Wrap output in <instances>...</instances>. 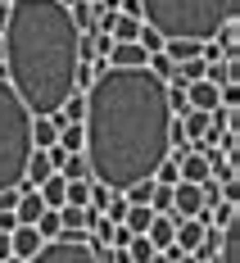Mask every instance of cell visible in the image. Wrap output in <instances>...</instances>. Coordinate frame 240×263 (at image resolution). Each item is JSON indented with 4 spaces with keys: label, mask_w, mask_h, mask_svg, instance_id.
<instances>
[{
    "label": "cell",
    "mask_w": 240,
    "mask_h": 263,
    "mask_svg": "<svg viewBox=\"0 0 240 263\" xmlns=\"http://www.w3.org/2000/svg\"><path fill=\"white\" fill-rule=\"evenodd\" d=\"M240 0H141V23H150L163 41L186 36V41H209L217 27L236 23Z\"/></svg>",
    "instance_id": "cell-3"
},
{
    "label": "cell",
    "mask_w": 240,
    "mask_h": 263,
    "mask_svg": "<svg viewBox=\"0 0 240 263\" xmlns=\"http://www.w3.org/2000/svg\"><path fill=\"white\" fill-rule=\"evenodd\" d=\"M150 263H172V254H168V250H159V254H154Z\"/></svg>",
    "instance_id": "cell-28"
},
{
    "label": "cell",
    "mask_w": 240,
    "mask_h": 263,
    "mask_svg": "<svg viewBox=\"0 0 240 263\" xmlns=\"http://www.w3.org/2000/svg\"><path fill=\"white\" fill-rule=\"evenodd\" d=\"M154 254H159V250H154L145 236H132V240H127V259H132V263H150Z\"/></svg>",
    "instance_id": "cell-21"
},
{
    "label": "cell",
    "mask_w": 240,
    "mask_h": 263,
    "mask_svg": "<svg viewBox=\"0 0 240 263\" xmlns=\"http://www.w3.org/2000/svg\"><path fill=\"white\" fill-rule=\"evenodd\" d=\"M86 195H91V177H77V182H68L64 204H77V209H86Z\"/></svg>",
    "instance_id": "cell-22"
},
{
    "label": "cell",
    "mask_w": 240,
    "mask_h": 263,
    "mask_svg": "<svg viewBox=\"0 0 240 263\" xmlns=\"http://www.w3.org/2000/svg\"><path fill=\"white\" fill-rule=\"evenodd\" d=\"M0 5H14V0H0Z\"/></svg>",
    "instance_id": "cell-30"
},
{
    "label": "cell",
    "mask_w": 240,
    "mask_h": 263,
    "mask_svg": "<svg viewBox=\"0 0 240 263\" xmlns=\"http://www.w3.org/2000/svg\"><path fill=\"white\" fill-rule=\"evenodd\" d=\"M199 240H204V222H199V218H177V227H172V245H177L182 254H195Z\"/></svg>",
    "instance_id": "cell-8"
},
{
    "label": "cell",
    "mask_w": 240,
    "mask_h": 263,
    "mask_svg": "<svg viewBox=\"0 0 240 263\" xmlns=\"http://www.w3.org/2000/svg\"><path fill=\"white\" fill-rule=\"evenodd\" d=\"M54 173H59V177H64V182H77V177H91V173H86V155H68L64 159V163H59V168H54Z\"/></svg>",
    "instance_id": "cell-17"
},
{
    "label": "cell",
    "mask_w": 240,
    "mask_h": 263,
    "mask_svg": "<svg viewBox=\"0 0 240 263\" xmlns=\"http://www.w3.org/2000/svg\"><path fill=\"white\" fill-rule=\"evenodd\" d=\"M77 23L64 0H14L9 18L0 27V64L5 82L18 91V100L32 109V118H46L73 96L77 73Z\"/></svg>",
    "instance_id": "cell-2"
},
{
    "label": "cell",
    "mask_w": 240,
    "mask_h": 263,
    "mask_svg": "<svg viewBox=\"0 0 240 263\" xmlns=\"http://www.w3.org/2000/svg\"><path fill=\"white\" fill-rule=\"evenodd\" d=\"M199 195H204V209H213L217 200H222V186H217L213 177H209V182H199Z\"/></svg>",
    "instance_id": "cell-26"
},
{
    "label": "cell",
    "mask_w": 240,
    "mask_h": 263,
    "mask_svg": "<svg viewBox=\"0 0 240 263\" xmlns=\"http://www.w3.org/2000/svg\"><path fill=\"white\" fill-rule=\"evenodd\" d=\"M41 245H46V240L36 236V227H27V222H18V227L9 232V254H14V259H23V263L32 259Z\"/></svg>",
    "instance_id": "cell-7"
},
{
    "label": "cell",
    "mask_w": 240,
    "mask_h": 263,
    "mask_svg": "<svg viewBox=\"0 0 240 263\" xmlns=\"http://www.w3.org/2000/svg\"><path fill=\"white\" fill-rule=\"evenodd\" d=\"M32 227H36V236H41V240H54L59 232H64V222H59V209H46L36 222H32Z\"/></svg>",
    "instance_id": "cell-19"
},
{
    "label": "cell",
    "mask_w": 240,
    "mask_h": 263,
    "mask_svg": "<svg viewBox=\"0 0 240 263\" xmlns=\"http://www.w3.org/2000/svg\"><path fill=\"white\" fill-rule=\"evenodd\" d=\"M27 159H32V109L5 82L0 64V191H23Z\"/></svg>",
    "instance_id": "cell-4"
},
{
    "label": "cell",
    "mask_w": 240,
    "mask_h": 263,
    "mask_svg": "<svg viewBox=\"0 0 240 263\" xmlns=\"http://www.w3.org/2000/svg\"><path fill=\"white\" fill-rule=\"evenodd\" d=\"M54 141H59V127L50 118H32V150H50Z\"/></svg>",
    "instance_id": "cell-14"
},
{
    "label": "cell",
    "mask_w": 240,
    "mask_h": 263,
    "mask_svg": "<svg viewBox=\"0 0 240 263\" xmlns=\"http://www.w3.org/2000/svg\"><path fill=\"white\" fill-rule=\"evenodd\" d=\"M154 182H163V186H177V159H163L159 168H154Z\"/></svg>",
    "instance_id": "cell-25"
},
{
    "label": "cell",
    "mask_w": 240,
    "mask_h": 263,
    "mask_svg": "<svg viewBox=\"0 0 240 263\" xmlns=\"http://www.w3.org/2000/svg\"><path fill=\"white\" fill-rule=\"evenodd\" d=\"M136 32H141V18H123V14L113 18V27H109L113 41H136Z\"/></svg>",
    "instance_id": "cell-20"
},
{
    "label": "cell",
    "mask_w": 240,
    "mask_h": 263,
    "mask_svg": "<svg viewBox=\"0 0 240 263\" xmlns=\"http://www.w3.org/2000/svg\"><path fill=\"white\" fill-rule=\"evenodd\" d=\"M59 150H68V155H77L82 145H86V136H82V123H68V127H59V141H54Z\"/></svg>",
    "instance_id": "cell-18"
},
{
    "label": "cell",
    "mask_w": 240,
    "mask_h": 263,
    "mask_svg": "<svg viewBox=\"0 0 240 263\" xmlns=\"http://www.w3.org/2000/svg\"><path fill=\"white\" fill-rule=\"evenodd\" d=\"M172 227H177V218H172V213H154V218H150V227H145V240H150L154 250H168V245H172Z\"/></svg>",
    "instance_id": "cell-10"
},
{
    "label": "cell",
    "mask_w": 240,
    "mask_h": 263,
    "mask_svg": "<svg viewBox=\"0 0 240 263\" xmlns=\"http://www.w3.org/2000/svg\"><path fill=\"white\" fill-rule=\"evenodd\" d=\"M186 105H190V109H204V114H213V109H217V86H213L209 78L190 82V86H186Z\"/></svg>",
    "instance_id": "cell-9"
},
{
    "label": "cell",
    "mask_w": 240,
    "mask_h": 263,
    "mask_svg": "<svg viewBox=\"0 0 240 263\" xmlns=\"http://www.w3.org/2000/svg\"><path fill=\"white\" fill-rule=\"evenodd\" d=\"M86 118H82V155L91 182H105L109 191H127L132 182L154 177L168 159V82L150 68H100V78L86 91Z\"/></svg>",
    "instance_id": "cell-1"
},
{
    "label": "cell",
    "mask_w": 240,
    "mask_h": 263,
    "mask_svg": "<svg viewBox=\"0 0 240 263\" xmlns=\"http://www.w3.org/2000/svg\"><path fill=\"white\" fill-rule=\"evenodd\" d=\"M109 195H113V191H109L105 182H91V195H86V209L105 213V204H109Z\"/></svg>",
    "instance_id": "cell-24"
},
{
    "label": "cell",
    "mask_w": 240,
    "mask_h": 263,
    "mask_svg": "<svg viewBox=\"0 0 240 263\" xmlns=\"http://www.w3.org/2000/svg\"><path fill=\"white\" fill-rule=\"evenodd\" d=\"M68 14H73L77 32H91V27H95V5H91V0H68Z\"/></svg>",
    "instance_id": "cell-16"
},
{
    "label": "cell",
    "mask_w": 240,
    "mask_h": 263,
    "mask_svg": "<svg viewBox=\"0 0 240 263\" xmlns=\"http://www.w3.org/2000/svg\"><path fill=\"white\" fill-rule=\"evenodd\" d=\"M0 263H23V259H14V254H9V259H0Z\"/></svg>",
    "instance_id": "cell-29"
},
{
    "label": "cell",
    "mask_w": 240,
    "mask_h": 263,
    "mask_svg": "<svg viewBox=\"0 0 240 263\" xmlns=\"http://www.w3.org/2000/svg\"><path fill=\"white\" fill-rule=\"evenodd\" d=\"M213 263H240V218L222 227V245H217Z\"/></svg>",
    "instance_id": "cell-11"
},
{
    "label": "cell",
    "mask_w": 240,
    "mask_h": 263,
    "mask_svg": "<svg viewBox=\"0 0 240 263\" xmlns=\"http://www.w3.org/2000/svg\"><path fill=\"white\" fill-rule=\"evenodd\" d=\"M36 195H41V204H46V209H64V195H68V182H64L59 173H50L46 182L36 186Z\"/></svg>",
    "instance_id": "cell-12"
},
{
    "label": "cell",
    "mask_w": 240,
    "mask_h": 263,
    "mask_svg": "<svg viewBox=\"0 0 240 263\" xmlns=\"http://www.w3.org/2000/svg\"><path fill=\"white\" fill-rule=\"evenodd\" d=\"M204 213V195L195 182H177L172 186V218H199Z\"/></svg>",
    "instance_id": "cell-6"
},
{
    "label": "cell",
    "mask_w": 240,
    "mask_h": 263,
    "mask_svg": "<svg viewBox=\"0 0 240 263\" xmlns=\"http://www.w3.org/2000/svg\"><path fill=\"white\" fill-rule=\"evenodd\" d=\"M150 218H154V209H150V204H127V218H123V227H127L132 236H145Z\"/></svg>",
    "instance_id": "cell-15"
},
{
    "label": "cell",
    "mask_w": 240,
    "mask_h": 263,
    "mask_svg": "<svg viewBox=\"0 0 240 263\" xmlns=\"http://www.w3.org/2000/svg\"><path fill=\"white\" fill-rule=\"evenodd\" d=\"M150 209L154 213H172V186L154 182V191H150Z\"/></svg>",
    "instance_id": "cell-23"
},
{
    "label": "cell",
    "mask_w": 240,
    "mask_h": 263,
    "mask_svg": "<svg viewBox=\"0 0 240 263\" xmlns=\"http://www.w3.org/2000/svg\"><path fill=\"white\" fill-rule=\"evenodd\" d=\"M41 213H46V204H41V195H36V191H18V204H14V218L32 227V222H36Z\"/></svg>",
    "instance_id": "cell-13"
},
{
    "label": "cell",
    "mask_w": 240,
    "mask_h": 263,
    "mask_svg": "<svg viewBox=\"0 0 240 263\" xmlns=\"http://www.w3.org/2000/svg\"><path fill=\"white\" fill-rule=\"evenodd\" d=\"M172 263H199V259H195V254H182V250H177V254H172Z\"/></svg>",
    "instance_id": "cell-27"
},
{
    "label": "cell",
    "mask_w": 240,
    "mask_h": 263,
    "mask_svg": "<svg viewBox=\"0 0 240 263\" xmlns=\"http://www.w3.org/2000/svg\"><path fill=\"white\" fill-rule=\"evenodd\" d=\"M27 263H100V259H95V250H91V236H64V232H59V236L46 240Z\"/></svg>",
    "instance_id": "cell-5"
}]
</instances>
